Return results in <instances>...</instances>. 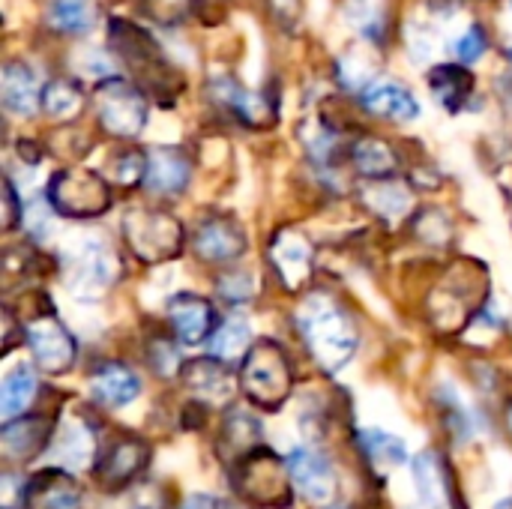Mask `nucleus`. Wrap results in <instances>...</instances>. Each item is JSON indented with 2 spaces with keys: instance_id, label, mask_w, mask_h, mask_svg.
<instances>
[{
  "instance_id": "1",
  "label": "nucleus",
  "mask_w": 512,
  "mask_h": 509,
  "mask_svg": "<svg viewBox=\"0 0 512 509\" xmlns=\"http://www.w3.org/2000/svg\"><path fill=\"white\" fill-rule=\"evenodd\" d=\"M300 333L312 357L327 369L339 372L357 351V330L351 318L330 297H309L300 309Z\"/></svg>"
},
{
  "instance_id": "2",
  "label": "nucleus",
  "mask_w": 512,
  "mask_h": 509,
  "mask_svg": "<svg viewBox=\"0 0 512 509\" xmlns=\"http://www.w3.org/2000/svg\"><path fill=\"white\" fill-rule=\"evenodd\" d=\"M108 42H111L114 54L120 57V63L144 84L147 93H156L165 99L171 96L177 75H174L171 63L165 60L162 48L156 45V39L144 27L114 18L111 30H108Z\"/></svg>"
},
{
  "instance_id": "3",
  "label": "nucleus",
  "mask_w": 512,
  "mask_h": 509,
  "mask_svg": "<svg viewBox=\"0 0 512 509\" xmlns=\"http://www.w3.org/2000/svg\"><path fill=\"white\" fill-rule=\"evenodd\" d=\"M240 387L252 405H258L264 411H279L288 402L291 387H294L291 363H288V354L282 351V345H276L270 339L252 345L249 354L243 357Z\"/></svg>"
},
{
  "instance_id": "4",
  "label": "nucleus",
  "mask_w": 512,
  "mask_h": 509,
  "mask_svg": "<svg viewBox=\"0 0 512 509\" xmlns=\"http://www.w3.org/2000/svg\"><path fill=\"white\" fill-rule=\"evenodd\" d=\"M48 204L69 219H93L111 207L108 183L87 168L57 171L48 183Z\"/></svg>"
},
{
  "instance_id": "5",
  "label": "nucleus",
  "mask_w": 512,
  "mask_h": 509,
  "mask_svg": "<svg viewBox=\"0 0 512 509\" xmlns=\"http://www.w3.org/2000/svg\"><path fill=\"white\" fill-rule=\"evenodd\" d=\"M123 234L135 258L144 264H165L183 249V225L159 210H135L123 222Z\"/></svg>"
},
{
  "instance_id": "6",
  "label": "nucleus",
  "mask_w": 512,
  "mask_h": 509,
  "mask_svg": "<svg viewBox=\"0 0 512 509\" xmlns=\"http://www.w3.org/2000/svg\"><path fill=\"white\" fill-rule=\"evenodd\" d=\"M291 483L294 480H291L288 462H282L279 456H273L264 447H255L240 462L237 486L258 507H285V504H291Z\"/></svg>"
},
{
  "instance_id": "7",
  "label": "nucleus",
  "mask_w": 512,
  "mask_h": 509,
  "mask_svg": "<svg viewBox=\"0 0 512 509\" xmlns=\"http://www.w3.org/2000/svg\"><path fill=\"white\" fill-rule=\"evenodd\" d=\"M96 117L105 132L135 138L147 126V99L123 78H105L96 87Z\"/></svg>"
},
{
  "instance_id": "8",
  "label": "nucleus",
  "mask_w": 512,
  "mask_h": 509,
  "mask_svg": "<svg viewBox=\"0 0 512 509\" xmlns=\"http://www.w3.org/2000/svg\"><path fill=\"white\" fill-rule=\"evenodd\" d=\"M24 333H27V345H30L36 363L48 375H63L66 369H72L75 339L69 336V330L57 318H51V315L33 318V321H27Z\"/></svg>"
},
{
  "instance_id": "9",
  "label": "nucleus",
  "mask_w": 512,
  "mask_h": 509,
  "mask_svg": "<svg viewBox=\"0 0 512 509\" xmlns=\"http://www.w3.org/2000/svg\"><path fill=\"white\" fill-rule=\"evenodd\" d=\"M288 471L303 498L315 507H327L336 495V474L330 462L315 450H294L288 456Z\"/></svg>"
},
{
  "instance_id": "10",
  "label": "nucleus",
  "mask_w": 512,
  "mask_h": 509,
  "mask_svg": "<svg viewBox=\"0 0 512 509\" xmlns=\"http://www.w3.org/2000/svg\"><path fill=\"white\" fill-rule=\"evenodd\" d=\"M168 321L174 327V336L183 345H201L213 333L216 312H213V306L204 297L180 291V294H174L168 300Z\"/></svg>"
},
{
  "instance_id": "11",
  "label": "nucleus",
  "mask_w": 512,
  "mask_h": 509,
  "mask_svg": "<svg viewBox=\"0 0 512 509\" xmlns=\"http://www.w3.org/2000/svg\"><path fill=\"white\" fill-rule=\"evenodd\" d=\"M144 465H147V444H141L135 438L120 441L96 465V483L105 492H120L144 471Z\"/></svg>"
},
{
  "instance_id": "12",
  "label": "nucleus",
  "mask_w": 512,
  "mask_h": 509,
  "mask_svg": "<svg viewBox=\"0 0 512 509\" xmlns=\"http://www.w3.org/2000/svg\"><path fill=\"white\" fill-rule=\"evenodd\" d=\"M24 509H81V489L72 480V474L54 468L36 474L24 486Z\"/></svg>"
},
{
  "instance_id": "13",
  "label": "nucleus",
  "mask_w": 512,
  "mask_h": 509,
  "mask_svg": "<svg viewBox=\"0 0 512 509\" xmlns=\"http://www.w3.org/2000/svg\"><path fill=\"white\" fill-rule=\"evenodd\" d=\"M42 84L36 78V72L27 66V63H6L3 72H0V99H3V108L12 111V114H33L39 105H42Z\"/></svg>"
},
{
  "instance_id": "14",
  "label": "nucleus",
  "mask_w": 512,
  "mask_h": 509,
  "mask_svg": "<svg viewBox=\"0 0 512 509\" xmlns=\"http://www.w3.org/2000/svg\"><path fill=\"white\" fill-rule=\"evenodd\" d=\"M3 456L9 462H30L51 444V423L45 417H24L9 420L0 432Z\"/></svg>"
},
{
  "instance_id": "15",
  "label": "nucleus",
  "mask_w": 512,
  "mask_h": 509,
  "mask_svg": "<svg viewBox=\"0 0 512 509\" xmlns=\"http://www.w3.org/2000/svg\"><path fill=\"white\" fill-rule=\"evenodd\" d=\"M273 267L282 276L285 288H303L309 273H312V249L306 243V237H300L297 231H282L273 240L270 249Z\"/></svg>"
},
{
  "instance_id": "16",
  "label": "nucleus",
  "mask_w": 512,
  "mask_h": 509,
  "mask_svg": "<svg viewBox=\"0 0 512 509\" xmlns=\"http://www.w3.org/2000/svg\"><path fill=\"white\" fill-rule=\"evenodd\" d=\"M195 249L207 261H234L246 252V234L231 219H207L195 234Z\"/></svg>"
},
{
  "instance_id": "17",
  "label": "nucleus",
  "mask_w": 512,
  "mask_h": 509,
  "mask_svg": "<svg viewBox=\"0 0 512 509\" xmlns=\"http://www.w3.org/2000/svg\"><path fill=\"white\" fill-rule=\"evenodd\" d=\"M363 105L378 114V117H387V120H414L420 114V102L417 96L402 87L399 81H375L363 90Z\"/></svg>"
},
{
  "instance_id": "18",
  "label": "nucleus",
  "mask_w": 512,
  "mask_h": 509,
  "mask_svg": "<svg viewBox=\"0 0 512 509\" xmlns=\"http://www.w3.org/2000/svg\"><path fill=\"white\" fill-rule=\"evenodd\" d=\"M189 183V162L177 150H153L147 153V171H144V186L159 195H174L183 192Z\"/></svg>"
},
{
  "instance_id": "19",
  "label": "nucleus",
  "mask_w": 512,
  "mask_h": 509,
  "mask_svg": "<svg viewBox=\"0 0 512 509\" xmlns=\"http://www.w3.org/2000/svg\"><path fill=\"white\" fill-rule=\"evenodd\" d=\"M111 279H114V261H111V255L99 243H87L81 252H75L69 285H75L78 294L81 291L99 294L102 288L111 285Z\"/></svg>"
},
{
  "instance_id": "20",
  "label": "nucleus",
  "mask_w": 512,
  "mask_h": 509,
  "mask_svg": "<svg viewBox=\"0 0 512 509\" xmlns=\"http://www.w3.org/2000/svg\"><path fill=\"white\" fill-rule=\"evenodd\" d=\"M90 390L93 396L108 405V408H126L138 399L141 393V381L132 369L120 366V363H108L102 366L93 378H90Z\"/></svg>"
},
{
  "instance_id": "21",
  "label": "nucleus",
  "mask_w": 512,
  "mask_h": 509,
  "mask_svg": "<svg viewBox=\"0 0 512 509\" xmlns=\"http://www.w3.org/2000/svg\"><path fill=\"white\" fill-rule=\"evenodd\" d=\"M186 384L195 396L207 399V402H228L237 390V381L234 375L225 369L222 360H195L189 363L186 369Z\"/></svg>"
},
{
  "instance_id": "22",
  "label": "nucleus",
  "mask_w": 512,
  "mask_h": 509,
  "mask_svg": "<svg viewBox=\"0 0 512 509\" xmlns=\"http://www.w3.org/2000/svg\"><path fill=\"white\" fill-rule=\"evenodd\" d=\"M429 90L447 111H462L474 93V75L459 63H441L429 72Z\"/></svg>"
},
{
  "instance_id": "23",
  "label": "nucleus",
  "mask_w": 512,
  "mask_h": 509,
  "mask_svg": "<svg viewBox=\"0 0 512 509\" xmlns=\"http://www.w3.org/2000/svg\"><path fill=\"white\" fill-rule=\"evenodd\" d=\"M354 156V165L363 177L369 180H387L399 171V156L396 150L381 141V138H360L351 150Z\"/></svg>"
},
{
  "instance_id": "24",
  "label": "nucleus",
  "mask_w": 512,
  "mask_h": 509,
  "mask_svg": "<svg viewBox=\"0 0 512 509\" xmlns=\"http://www.w3.org/2000/svg\"><path fill=\"white\" fill-rule=\"evenodd\" d=\"M414 483L420 498L432 509H441L450 498V477L444 462L435 453H423L414 459Z\"/></svg>"
},
{
  "instance_id": "25",
  "label": "nucleus",
  "mask_w": 512,
  "mask_h": 509,
  "mask_svg": "<svg viewBox=\"0 0 512 509\" xmlns=\"http://www.w3.org/2000/svg\"><path fill=\"white\" fill-rule=\"evenodd\" d=\"M54 456L69 471H84L93 462V435L84 423H66L54 441Z\"/></svg>"
},
{
  "instance_id": "26",
  "label": "nucleus",
  "mask_w": 512,
  "mask_h": 509,
  "mask_svg": "<svg viewBox=\"0 0 512 509\" xmlns=\"http://www.w3.org/2000/svg\"><path fill=\"white\" fill-rule=\"evenodd\" d=\"M213 90H216L219 102L228 105V108L234 111V117H240L243 123L261 126V123L267 120V99H264V96H255V93L237 87L231 78H219V81L213 84Z\"/></svg>"
},
{
  "instance_id": "27",
  "label": "nucleus",
  "mask_w": 512,
  "mask_h": 509,
  "mask_svg": "<svg viewBox=\"0 0 512 509\" xmlns=\"http://www.w3.org/2000/svg\"><path fill=\"white\" fill-rule=\"evenodd\" d=\"M36 396V375L30 366H15L6 378H3V390H0V414L6 420H12L15 414H24L30 408Z\"/></svg>"
},
{
  "instance_id": "28",
  "label": "nucleus",
  "mask_w": 512,
  "mask_h": 509,
  "mask_svg": "<svg viewBox=\"0 0 512 509\" xmlns=\"http://www.w3.org/2000/svg\"><path fill=\"white\" fill-rule=\"evenodd\" d=\"M252 348V330L243 318H231L225 321L213 336H210V354L222 363H231V360H240L246 357Z\"/></svg>"
},
{
  "instance_id": "29",
  "label": "nucleus",
  "mask_w": 512,
  "mask_h": 509,
  "mask_svg": "<svg viewBox=\"0 0 512 509\" xmlns=\"http://www.w3.org/2000/svg\"><path fill=\"white\" fill-rule=\"evenodd\" d=\"M360 447L366 453V459L375 465V468H399L408 462V453H405V444L396 438V435H387V432H363L360 435Z\"/></svg>"
},
{
  "instance_id": "30",
  "label": "nucleus",
  "mask_w": 512,
  "mask_h": 509,
  "mask_svg": "<svg viewBox=\"0 0 512 509\" xmlns=\"http://www.w3.org/2000/svg\"><path fill=\"white\" fill-rule=\"evenodd\" d=\"M93 18H96V12L87 0H51V6H48V21L60 33L81 36L93 27Z\"/></svg>"
},
{
  "instance_id": "31",
  "label": "nucleus",
  "mask_w": 512,
  "mask_h": 509,
  "mask_svg": "<svg viewBox=\"0 0 512 509\" xmlns=\"http://www.w3.org/2000/svg\"><path fill=\"white\" fill-rule=\"evenodd\" d=\"M84 105V96H81V87L75 81H66V78H54L48 81V87L42 90V108L48 117L54 120H66L72 114H78Z\"/></svg>"
},
{
  "instance_id": "32",
  "label": "nucleus",
  "mask_w": 512,
  "mask_h": 509,
  "mask_svg": "<svg viewBox=\"0 0 512 509\" xmlns=\"http://www.w3.org/2000/svg\"><path fill=\"white\" fill-rule=\"evenodd\" d=\"M258 441H261V429H258V423L252 420V417H246V414H234L228 423H225V435H222V447H237L240 450V459L243 456H249L255 447H258Z\"/></svg>"
},
{
  "instance_id": "33",
  "label": "nucleus",
  "mask_w": 512,
  "mask_h": 509,
  "mask_svg": "<svg viewBox=\"0 0 512 509\" xmlns=\"http://www.w3.org/2000/svg\"><path fill=\"white\" fill-rule=\"evenodd\" d=\"M366 198H369V204H372L378 213H387V216H399V213H405V207H408L405 189L396 186V183H384V180H381L375 189H369Z\"/></svg>"
},
{
  "instance_id": "34",
  "label": "nucleus",
  "mask_w": 512,
  "mask_h": 509,
  "mask_svg": "<svg viewBox=\"0 0 512 509\" xmlns=\"http://www.w3.org/2000/svg\"><path fill=\"white\" fill-rule=\"evenodd\" d=\"M483 51H486V33H483L480 27H471V30L456 42V57H459L462 63H474V60H480V57H483Z\"/></svg>"
},
{
  "instance_id": "35",
  "label": "nucleus",
  "mask_w": 512,
  "mask_h": 509,
  "mask_svg": "<svg viewBox=\"0 0 512 509\" xmlns=\"http://www.w3.org/2000/svg\"><path fill=\"white\" fill-rule=\"evenodd\" d=\"M144 171H147V156H141V153H126L117 162V180L123 186L144 183Z\"/></svg>"
},
{
  "instance_id": "36",
  "label": "nucleus",
  "mask_w": 512,
  "mask_h": 509,
  "mask_svg": "<svg viewBox=\"0 0 512 509\" xmlns=\"http://www.w3.org/2000/svg\"><path fill=\"white\" fill-rule=\"evenodd\" d=\"M219 291L222 297L234 300V303H243L252 297V279L246 273H231V276H222L219 279Z\"/></svg>"
},
{
  "instance_id": "37",
  "label": "nucleus",
  "mask_w": 512,
  "mask_h": 509,
  "mask_svg": "<svg viewBox=\"0 0 512 509\" xmlns=\"http://www.w3.org/2000/svg\"><path fill=\"white\" fill-rule=\"evenodd\" d=\"M3 204H6V228H12L18 219H21V204H18V195H15V186L12 180H3Z\"/></svg>"
},
{
  "instance_id": "38",
  "label": "nucleus",
  "mask_w": 512,
  "mask_h": 509,
  "mask_svg": "<svg viewBox=\"0 0 512 509\" xmlns=\"http://www.w3.org/2000/svg\"><path fill=\"white\" fill-rule=\"evenodd\" d=\"M132 509H165V495L159 486H147L135 501H132Z\"/></svg>"
},
{
  "instance_id": "39",
  "label": "nucleus",
  "mask_w": 512,
  "mask_h": 509,
  "mask_svg": "<svg viewBox=\"0 0 512 509\" xmlns=\"http://www.w3.org/2000/svg\"><path fill=\"white\" fill-rule=\"evenodd\" d=\"M183 509H228L225 504H219V501H213V498H204V495H198V498H189Z\"/></svg>"
}]
</instances>
